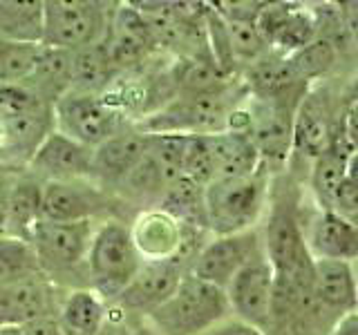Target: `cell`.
I'll list each match as a JSON object with an SVG mask.
<instances>
[{
    "instance_id": "cell-32",
    "label": "cell",
    "mask_w": 358,
    "mask_h": 335,
    "mask_svg": "<svg viewBox=\"0 0 358 335\" xmlns=\"http://www.w3.org/2000/svg\"><path fill=\"white\" fill-rule=\"evenodd\" d=\"M3 145L16 150V152H25L29 159L34 152L38 150V145L48 137V126H50V114H48V105L31 112V114L3 121Z\"/></svg>"
},
{
    "instance_id": "cell-17",
    "label": "cell",
    "mask_w": 358,
    "mask_h": 335,
    "mask_svg": "<svg viewBox=\"0 0 358 335\" xmlns=\"http://www.w3.org/2000/svg\"><path fill=\"white\" fill-rule=\"evenodd\" d=\"M206 145L210 152L215 179H238L257 172L260 154H257L249 134L224 130L217 134H208Z\"/></svg>"
},
{
    "instance_id": "cell-45",
    "label": "cell",
    "mask_w": 358,
    "mask_h": 335,
    "mask_svg": "<svg viewBox=\"0 0 358 335\" xmlns=\"http://www.w3.org/2000/svg\"><path fill=\"white\" fill-rule=\"evenodd\" d=\"M341 7H343L345 25H347V29L352 31V36L358 43V0H354V3H343Z\"/></svg>"
},
{
    "instance_id": "cell-23",
    "label": "cell",
    "mask_w": 358,
    "mask_h": 335,
    "mask_svg": "<svg viewBox=\"0 0 358 335\" xmlns=\"http://www.w3.org/2000/svg\"><path fill=\"white\" fill-rule=\"evenodd\" d=\"M43 186L31 174H18L9 195L5 232L18 241H29L34 226L41 219Z\"/></svg>"
},
{
    "instance_id": "cell-5",
    "label": "cell",
    "mask_w": 358,
    "mask_h": 335,
    "mask_svg": "<svg viewBox=\"0 0 358 335\" xmlns=\"http://www.w3.org/2000/svg\"><path fill=\"white\" fill-rule=\"evenodd\" d=\"M229 87L213 94H182L162 112L148 117L141 134H197L208 137L227 130L231 114Z\"/></svg>"
},
{
    "instance_id": "cell-34",
    "label": "cell",
    "mask_w": 358,
    "mask_h": 335,
    "mask_svg": "<svg viewBox=\"0 0 358 335\" xmlns=\"http://www.w3.org/2000/svg\"><path fill=\"white\" fill-rule=\"evenodd\" d=\"M224 25H227L229 47L235 61H260L266 52V40L262 38L260 29H257L255 20L251 18H235V16H222Z\"/></svg>"
},
{
    "instance_id": "cell-33",
    "label": "cell",
    "mask_w": 358,
    "mask_h": 335,
    "mask_svg": "<svg viewBox=\"0 0 358 335\" xmlns=\"http://www.w3.org/2000/svg\"><path fill=\"white\" fill-rule=\"evenodd\" d=\"M347 156L341 152L338 148H329L324 150L316 163H313V172H311V186H313V193H316L320 204L331 210V204H334V195L338 186L343 184L345 179V172H347Z\"/></svg>"
},
{
    "instance_id": "cell-18",
    "label": "cell",
    "mask_w": 358,
    "mask_h": 335,
    "mask_svg": "<svg viewBox=\"0 0 358 335\" xmlns=\"http://www.w3.org/2000/svg\"><path fill=\"white\" fill-rule=\"evenodd\" d=\"M313 297L324 311L343 313L358 304V286L347 262H313Z\"/></svg>"
},
{
    "instance_id": "cell-48",
    "label": "cell",
    "mask_w": 358,
    "mask_h": 335,
    "mask_svg": "<svg viewBox=\"0 0 358 335\" xmlns=\"http://www.w3.org/2000/svg\"><path fill=\"white\" fill-rule=\"evenodd\" d=\"M0 335H22L18 327H0Z\"/></svg>"
},
{
    "instance_id": "cell-2",
    "label": "cell",
    "mask_w": 358,
    "mask_h": 335,
    "mask_svg": "<svg viewBox=\"0 0 358 335\" xmlns=\"http://www.w3.org/2000/svg\"><path fill=\"white\" fill-rule=\"evenodd\" d=\"M266 181L260 172L238 179H215L204 188L206 228L224 234L246 232L262 212Z\"/></svg>"
},
{
    "instance_id": "cell-38",
    "label": "cell",
    "mask_w": 358,
    "mask_h": 335,
    "mask_svg": "<svg viewBox=\"0 0 358 335\" xmlns=\"http://www.w3.org/2000/svg\"><path fill=\"white\" fill-rule=\"evenodd\" d=\"M45 105L48 103H43V100L25 85L0 87V123L31 114V112H36Z\"/></svg>"
},
{
    "instance_id": "cell-42",
    "label": "cell",
    "mask_w": 358,
    "mask_h": 335,
    "mask_svg": "<svg viewBox=\"0 0 358 335\" xmlns=\"http://www.w3.org/2000/svg\"><path fill=\"white\" fill-rule=\"evenodd\" d=\"M117 313L119 315H115V311H106L103 324H101L96 335H134L126 324V311L119 308Z\"/></svg>"
},
{
    "instance_id": "cell-10",
    "label": "cell",
    "mask_w": 358,
    "mask_h": 335,
    "mask_svg": "<svg viewBox=\"0 0 358 335\" xmlns=\"http://www.w3.org/2000/svg\"><path fill=\"white\" fill-rule=\"evenodd\" d=\"M184 275V262L177 260V257L143 262L137 275L132 277V282L117 297V304L123 311L150 315L164 302L171 299Z\"/></svg>"
},
{
    "instance_id": "cell-29",
    "label": "cell",
    "mask_w": 358,
    "mask_h": 335,
    "mask_svg": "<svg viewBox=\"0 0 358 335\" xmlns=\"http://www.w3.org/2000/svg\"><path fill=\"white\" fill-rule=\"evenodd\" d=\"M162 212H166L168 217H173L177 223L206 226L204 186L195 184L193 179H188V177L175 179L162 195Z\"/></svg>"
},
{
    "instance_id": "cell-3",
    "label": "cell",
    "mask_w": 358,
    "mask_h": 335,
    "mask_svg": "<svg viewBox=\"0 0 358 335\" xmlns=\"http://www.w3.org/2000/svg\"><path fill=\"white\" fill-rule=\"evenodd\" d=\"M143 257L128 230L119 221H108L92 237L87 268L92 284L103 297H119L137 275Z\"/></svg>"
},
{
    "instance_id": "cell-43",
    "label": "cell",
    "mask_w": 358,
    "mask_h": 335,
    "mask_svg": "<svg viewBox=\"0 0 358 335\" xmlns=\"http://www.w3.org/2000/svg\"><path fill=\"white\" fill-rule=\"evenodd\" d=\"M201 335H264V333L242 320H235V322H227V324H215V327Z\"/></svg>"
},
{
    "instance_id": "cell-28",
    "label": "cell",
    "mask_w": 358,
    "mask_h": 335,
    "mask_svg": "<svg viewBox=\"0 0 358 335\" xmlns=\"http://www.w3.org/2000/svg\"><path fill=\"white\" fill-rule=\"evenodd\" d=\"M175 81L182 94H213L229 87V74L217 65L213 54L186 56L175 72Z\"/></svg>"
},
{
    "instance_id": "cell-50",
    "label": "cell",
    "mask_w": 358,
    "mask_h": 335,
    "mask_svg": "<svg viewBox=\"0 0 358 335\" xmlns=\"http://www.w3.org/2000/svg\"><path fill=\"white\" fill-rule=\"evenodd\" d=\"M137 335H148V333H137Z\"/></svg>"
},
{
    "instance_id": "cell-25",
    "label": "cell",
    "mask_w": 358,
    "mask_h": 335,
    "mask_svg": "<svg viewBox=\"0 0 358 335\" xmlns=\"http://www.w3.org/2000/svg\"><path fill=\"white\" fill-rule=\"evenodd\" d=\"M132 239L137 244L141 257L148 255L152 260H168V257H175L179 246H182V230L173 217L159 210L145 215L137 223Z\"/></svg>"
},
{
    "instance_id": "cell-31",
    "label": "cell",
    "mask_w": 358,
    "mask_h": 335,
    "mask_svg": "<svg viewBox=\"0 0 358 335\" xmlns=\"http://www.w3.org/2000/svg\"><path fill=\"white\" fill-rule=\"evenodd\" d=\"M41 52L43 47L34 40H0V87L22 85L29 81L38 65Z\"/></svg>"
},
{
    "instance_id": "cell-24",
    "label": "cell",
    "mask_w": 358,
    "mask_h": 335,
    "mask_svg": "<svg viewBox=\"0 0 358 335\" xmlns=\"http://www.w3.org/2000/svg\"><path fill=\"white\" fill-rule=\"evenodd\" d=\"M246 83L260 100L291 96L302 85L287 56H262L260 61L251 63Z\"/></svg>"
},
{
    "instance_id": "cell-11",
    "label": "cell",
    "mask_w": 358,
    "mask_h": 335,
    "mask_svg": "<svg viewBox=\"0 0 358 335\" xmlns=\"http://www.w3.org/2000/svg\"><path fill=\"white\" fill-rule=\"evenodd\" d=\"M229 306L240 320L255 329H264L271 322L273 302V268L264 257H255L227 286Z\"/></svg>"
},
{
    "instance_id": "cell-14",
    "label": "cell",
    "mask_w": 358,
    "mask_h": 335,
    "mask_svg": "<svg viewBox=\"0 0 358 335\" xmlns=\"http://www.w3.org/2000/svg\"><path fill=\"white\" fill-rule=\"evenodd\" d=\"M103 195L83 179L48 181L43 186L41 219L48 221H90V217L103 210Z\"/></svg>"
},
{
    "instance_id": "cell-39",
    "label": "cell",
    "mask_w": 358,
    "mask_h": 335,
    "mask_svg": "<svg viewBox=\"0 0 358 335\" xmlns=\"http://www.w3.org/2000/svg\"><path fill=\"white\" fill-rule=\"evenodd\" d=\"M331 210L338 212L341 217H358V186L352 184L350 179H343V184L338 186L334 195Z\"/></svg>"
},
{
    "instance_id": "cell-46",
    "label": "cell",
    "mask_w": 358,
    "mask_h": 335,
    "mask_svg": "<svg viewBox=\"0 0 358 335\" xmlns=\"http://www.w3.org/2000/svg\"><path fill=\"white\" fill-rule=\"evenodd\" d=\"M331 335H358V315L345 318Z\"/></svg>"
},
{
    "instance_id": "cell-49",
    "label": "cell",
    "mask_w": 358,
    "mask_h": 335,
    "mask_svg": "<svg viewBox=\"0 0 358 335\" xmlns=\"http://www.w3.org/2000/svg\"><path fill=\"white\" fill-rule=\"evenodd\" d=\"M0 145H3V126H0Z\"/></svg>"
},
{
    "instance_id": "cell-19",
    "label": "cell",
    "mask_w": 358,
    "mask_h": 335,
    "mask_svg": "<svg viewBox=\"0 0 358 335\" xmlns=\"http://www.w3.org/2000/svg\"><path fill=\"white\" fill-rule=\"evenodd\" d=\"M331 143L329 107L320 94L302 96L294 117V148L302 154L318 159Z\"/></svg>"
},
{
    "instance_id": "cell-36",
    "label": "cell",
    "mask_w": 358,
    "mask_h": 335,
    "mask_svg": "<svg viewBox=\"0 0 358 335\" xmlns=\"http://www.w3.org/2000/svg\"><path fill=\"white\" fill-rule=\"evenodd\" d=\"M132 195L137 197H159L166 193V188L175 181V177L168 174L164 168L157 163L150 154H143V159L132 168V170L121 179Z\"/></svg>"
},
{
    "instance_id": "cell-26",
    "label": "cell",
    "mask_w": 358,
    "mask_h": 335,
    "mask_svg": "<svg viewBox=\"0 0 358 335\" xmlns=\"http://www.w3.org/2000/svg\"><path fill=\"white\" fill-rule=\"evenodd\" d=\"M34 87H29L43 103L52 98L54 103L72 89V52L43 47L34 74L29 76Z\"/></svg>"
},
{
    "instance_id": "cell-13",
    "label": "cell",
    "mask_w": 358,
    "mask_h": 335,
    "mask_svg": "<svg viewBox=\"0 0 358 335\" xmlns=\"http://www.w3.org/2000/svg\"><path fill=\"white\" fill-rule=\"evenodd\" d=\"M103 45L108 50L110 63L115 70H126V67L139 65L155 47V40L143 22L139 9L121 5L108 20V31Z\"/></svg>"
},
{
    "instance_id": "cell-40",
    "label": "cell",
    "mask_w": 358,
    "mask_h": 335,
    "mask_svg": "<svg viewBox=\"0 0 358 335\" xmlns=\"http://www.w3.org/2000/svg\"><path fill=\"white\" fill-rule=\"evenodd\" d=\"M22 335H63V329L61 324L56 322L52 315H43V318H36L27 324H22L18 327Z\"/></svg>"
},
{
    "instance_id": "cell-7",
    "label": "cell",
    "mask_w": 358,
    "mask_h": 335,
    "mask_svg": "<svg viewBox=\"0 0 358 335\" xmlns=\"http://www.w3.org/2000/svg\"><path fill=\"white\" fill-rule=\"evenodd\" d=\"M54 114L61 134L85 148L94 150L119 134V112L101 96L67 92L54 103Z\"/></svg>"
},
{
    "instance_id": "cell-30",
    "label": "cell",
    "mask_w": 358,
    "mask_h": 335,
    "mask_svg": "<svg viewBox=\"0 0 358 335\" xmlns=\"http://www.w3.org/2000/svg\"><path fill=\"white\" fill-rule=\"evenodd\" d=\"M106 318V306L92 290H74L61 311L63 335H96Z\"/></svg>"
},
{
    "instance_id": "cell-22",
    "label": "cell",
    "mask_w": 358,
    "mask_h": 335,
    "mask_svg": "<svg viewBox=\"0 0 358 335\" xmlns=\"http://www.w3.org/2000/svg\"><path fill=\"white\" fill-rule=\"evenodd\" d=\"M50 315V293L36 282L0 286V327H22Z\"/></svg>"
},
{
    "instance_id": "cell-15",
    "label": "cell",
    "mask_w": 358,
    "mask_h": 335,
    "mask_svg": "<svg viewBox=\"0 0 358 335\" xmlns=\"http://www.w3.org/2000/svg\"><path fill=\"white\" fill-rule=\"evenodd\" d=\"M31 170L48 181L83 179L92 172V148L76 143L61 132H50L29 159Z\"/></svg>"
},
{
    "instance_id": "cell-27",
    "label": "cell",
    "mask_w": 358,
    "mask_h": 335,
    "mask_svg": "<svg viewBox=\"0 0 358 335\" xmlns=\"http://www.w3.org/2000/svg\"><path fill=\"white\" fill-rule=\"evenodd\" d=\"M115 67L110 63V56L103 40L90 47L72 52V89L76 94L96 96L101 89H106Z\"/></svg>"
},
{
    "instance_id": "cell-20",
    "label": "cell",
    "mask_w": 358,
    "mask_h": 335,
    "mask_svg": "<svg viewBox=\"0 0 358 335\" xmlns=\"http://www.w3.org/2000/svg\"><path fill=\"white\" fill-rule=\"evenodd\" d=\"M309 244L320 260L350 262L358 257V226L338 212L327 210L313 223Z\"/></svg>"
},
{
    "instance_id": "cell-16",
    "label": "cell",
    "mask_w": 358,
    "mask_h": 335,
    "mask_svg": "<svg viewBox=\"0 0 358 335\" xmlns=\"http://www.w3.org/2000/svg\"><path fill=\"white\" fill-rule=\"evenodd\" d=\"M266 45H273L280 52H298L316 38V20L302 9H289L285 5H273L260 9L255 18Z\"/></svg>"
},
{
    "instance_id": "cell-21",
    "label": "cell",
    "mask_w": 358,
    "mask_h": 335,
    "mask_svg": "<svg viewBox=\"0 0 358 335\" xmlns=\"http://www.w3.org/2000/svg\"><path fill=\"white\" fill-rule=\"evenodd\" d=\"M148 137L141 132H119L92 150V172L121 181L145 154Z\"/></svg>"
},
{
    "instance_id": "cell-9",
    "label": "cell",
    "mask_w": 358,
    "mask_h": 335,
    "mask_svg": "<svg viewBox=\"0 0 358 335\" xmlns=\"http://www.w3.org/2000/svg\"><path fill=\"white\" fill-rule=\"evenodd\" d=\"M260 255L262 251L255 232L224 234V237L210 241L195 255L190 275L227 290L231 279Z\"/></svg>"
},
{
    "instance_id": "cell-37",
    "label": "cell",
    "mask_w": 358,
    "mask_h": 335,
    "mask_svg": "<svg viewBox=\"0 0 358 335\" xmlns=\"http://www.w3.org/2000/svg\"><path fill=\"white\" fill-rule=\"evenodd\" d=\"M31 271H36V255L27 251L22 241L9 239L0 244V286L27 282Z\"/></svg>"
},
{
    "instance_id": "cell-1",
    "label": "cell",
    "mask_w": 358,
    "mask_h": 335,
    "mask_svg": "<svg viewBox=\"0 0 358 335\" xmlns=\"http://www.w3.org/2000/svg\"><path fill=\"white\" fill-rule=\"evenodd\" d=\"M229 308L227 290L188 273L171 299L148 318L157 335H201L224 320Z\"/></svg>"
},
{
    "instance_id": "cell-44",
    "label": "cell",
    "mask_w": 358,
    "mask_h": 335,
    "mask_svg": "<svg viewBox=\"0 0 358 335\" xmlns=\"http://www.w3.org/2000/svg\"><path fill=\"white\" fill-rule=\"evenodd\" d=\"M345 137L350 148L354 152H358V98L352 100V105L347 107V114H345Z\"/></svg>"
},
{
    "instance_id": "cell-4",
    "label": "cell",
    "mask_w": 358,
    "mask_h": 335,
    "mask_svg": "<svg viewBox=\"0 0 358 335\" xmlns=\"http://www.w3.org/2000/svg\"><path fill=\"white\" fill-rule=\"evenodd\" d=\"M108 18L103 5L87 0H50L41 5L43 47L76 52L106 38Z\"/></svg>"
},
{
    "instance_id": "cell-12",
    "label": "cell",
    "mask_w": 358,
    "mask_h": 335,
    "mask_svg": "<svg viewBox=\"0 0 358 335\" xmlns=\"http://www.w3.org/2000/svg\"><path fill=\"white\" fill-rule=\"evenodd\" d=\"M296 96V94H291ZM251 130L249 137L255 145L260 161H285L294 145V117L296 105L285 98L262 100L257 110H249Z\"/></svg>"
},
{
    "instance_id": "cell-6",
    "label": "cell",
    "mask_w": 358,
    "mask_h": 335,
    "mask_svg": "<svg viewBox=\"0 0 358 335\" xmlns=\"http://www.w3.org/2000/svg\"><path fill=\"white\" fill-rule=\"evenodd\" d=\"M266 262L273 275L298 284H313V260L289 201H278L266 226Z\"/></svg>"
},
{
    "instance_id": "cell-41",
    "label": "cell",
    "mask_w": 358,
    "mask_h": 335,
    "mask_svg": "<svg viewBox=\"0 0 358 335\" xmlns=\"http://www.w3.org/2000/svg\"><path fill=\"white\" fill-rule=\"evenodd\" d=\"M16 179H18V174L7 170V168H0V232H5L9 195H11V188L16 184Z\"/></svg>"
},
{
    "instance_id": "cell-47",
    "label": "cell",
    "mask_w": 358,
    "mask_h": 335,
    "mask_svg": "<svg viewBox=\"0 0 358 335\" xmlns=\"http://www.w3.org/2000/svg\"><path fill=\"white\" fill-rule=\"evenodd\" d=\"M345 177L350 179L352 184L358 186V152H352L350 156H347V172Z\"/></svg>"
},
{
    "instance_id": "cell-35",
    "label": "cell",
    "mask_w": 358,
    "mask_h": 335,
    "mask_svg": "<svg viewBox=\"0 0 358 335\" xmlns=\"http://www.w3.org/2000/svg\"><path fill=\"white\" fill-rule=\"evenodd\" d=\"M287 59H289L291 67H294L298 81L307 83V81H313V78H318L331 70L336 63V50L329 40L313 38L302 50L289 54Z\"/></svg>"
},
{
    "instance_id": "cell-8",
    "label": "cell",
    "mask_w": 358,
    "mask_h": 335,
    "mask_svg": "<svg viewBox=\"0 0 358 335\" xmlns=\"http://www.w3.org/2000/svg\"><path fill=\"white\" fill-rule=\"evenodd\" d=\"M29 241L36 260H41L50 271H67L85 260L92 244V226L90 221L61 223L38 219Z\"/></svg>"
}]
</instances>
